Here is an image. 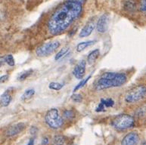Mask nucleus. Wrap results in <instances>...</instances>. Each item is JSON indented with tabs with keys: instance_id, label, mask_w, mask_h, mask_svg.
<instances>
[{
	"instance_id": "30",
	"label": "nucleus",
	"mask_w": 146,
	"mask_h": 145,
	"mask_svg": "<svg viewBox=\"0 0 146 145\" xmlns=\"http://www.w3.org/2000/svg\"><path fill=\"white\" fill-rule=\"evenodd\" d=\"M142 9L144 11H146V0H144L143 2V5H142Z\"/></svg>"
},
{
	"instance_id": "4",
	"label": "nucleus",
	"mask_w": 146,
	"mask_h": 145,
	"mask_svg": "<svg viewBox=\"0 0 146 145\" xmlns=\"http://www.w3.org/2000/svg\"><path fill=\"white\" fill-rule=\"evenodd\" d=\"M45 121L50 128L57 129L62 126L63 119L60 117L58 111L55 108L50 109L47 111L45 117Z\"/></svg>"
},
{
	"instance_id": "32",
	"label": "nucleus",
	"mask_w": 146,
	"mask_h": 145,
	"mask_svg": "<svg viewBox=\"0 0 146 145\" xmlns=\"http://www.w3.org/2000/svg\"><path fill=\"white\" fill-rule=\"evenodd\" d=\"M70 145H76V144H70Z\"/></svg>"
},
{
	"instance_id": "29",
	"label": "nucleus",
	"mask_w": 146,
	"mask_h": 145,
	"mask_svg": "<svg viewBox=\"0 0 146 145\" xmlns=\"http://www.w3.org/2000/svg\"><path fill=\"white\" fill-rule=\"evenodd\" d=\"M33 144H34V138H31L30 140H29V142L28 144H27V145H33Z\"/></svg>"
},
{
	"instance_id": "28",
	"label": "nucleus",
	"mask_w": 146,
	"mask_h": 145,
	"mask_svg": "<svg viewBox=\"0 0 146 145\" xmlns=\"http://www.w3.org/2000/svg\"><path fill=\"white\" fill-rule=\"evenodd\" d=\"M68 1H72V2H77V3H80V4H83L86 2V0H68Z\"/></svg>"
},
{
	"instance_id": "17",
	"label": "nucleus",
	"mask_w": 146,
	"mask_h": 145,
	"mask_svg": "<svg viewBox=\"0 0 146 145\" xmlns=\"http://www.w3.org/2000/svg\"><path fill=\"white\" fill-rule=\"evenodd\" d=\"M64 86V84L62 83H60V82H52L49 83L48 85V88L52 90H55V91H58V90H61Z\"/></svg>"
},
{
	"instance_id": "21",
	"label": "nucleus",
	"mask_w": 146,
	"mask_h": 145,
	"mask_svg": "<svg viewBox=\"0 0 146 145\" xmlns=\"http://www.w3.org/2000/svg\"><path fill=\"white\" fill-rule=\"evenodd\" d=\"M90 78H91V75H90V76H88L87 77H86V79H82V80L80 81V82H79L78 85H76V86L75 87V88H74V91H77L78 89H81L82 87L84 86V85H85L86 84V82H87L88 81H89V79H90Z\"/></svg>"
},
{
	"instance_id": "8",
	"label": "nucleus",
	"mask_w": 146,
	"mask_h": 145,
	"mask_svg": "<svg viewBox=\"0 0 146 145\" xmlns=\"http://www.w3.org/2000/svg\"><path fill=\"white\" fill-rule=\"evenodd\" d=\"M110 16L108 14H105L100 17L97 22V30L99 32H105L108 30L109 25Z\"/></svg>"
},
{
	"instance_id": "5",
	"label": "nucleus",
	"mask_w": 146,
	"mask_h": 145,
	"mask_svg": "<svg viewBox=\"0 0 146 145\" xmlns=\"http://www.w3.org/2000/svg\"><path fill=\"white\" fill-rule=\"evenodd\" d=\"M146 95V87L145 85H137L132 89L125 96V101L127 103H134L139 101Z\"/></svg>"
},
{
	"instance_id": "27",
	"label": "nucleus",
	"mask_w": 146,
	"mask_h": 145,
	"mask_svg": "<svg viewBox=\"0 0 146 145\" xmlns=\"http://www.w3.org/2000/svg\"><path fill=\"white\" fill-rule=\"evenodd\" d=\"M36 131H37V128H36V127H34V126H32V127L31 128V134H36Z\"/></svg>"
},
{
	"instance_id": "10",
	"label": "nucleus",
	"mask_w": 146,
	"mask_h": 145,
	"mask_svg": "<svg viewBox=\"0 0 146 145\" xmlns=\"http://www.w3.org/2000/svg\"><path fill=\"white\" fill-rule=\"evenodd\" d=\"M24 128H25V124L23 123V122H19V123L15 124L14 126H10L6 132L7 136L11 137L19 134L24 129Z\"/></svg>"
},
{
	"instance_id": "12",
	"label": "nucleus",
	"mask_w": 146,
	"mask_h": 145,
	"mask_svg": "<svg viewBox=\"0 0 146 145\" xmlns=\"http://www.w3.org/2000/svg\"><path fill=\"white\" fill-rule=\"evenodd\" d=\"M95 27H96V24H94L93 22H90V23H88V24L83 26V29L81 30L80 32V37L83 38V37L89 36L92 32V31L94 30Z\"/></svg>"
},
{
	"instance_id": "14",
	"label": "nucleus",
	"mask_w": 146,
	"mask_h": 145,
	"mask_svg": "<svg viewBox=\"0 0 146 145\" xmlns=\"http://www.w3.org/2000/svg\"><path fill=\"white\" fill-rule=\"evenodd\" d=\"M99 54H100L99 49H95L92 52H90V54L87 57V63L90 65L95 63V61L97 60V58L99 56Z\"/></svg>"
},
{
	"instance_id": "11",
	"label": "nucleus",
	"mask_w": 146,
	"mask_h": 145,
	"mask_svg": "<svg viewBox=\"0 0 146 145\" xmlns=\"http://www.w3.org/2000/svg\"><path fill=\"white\" fill-rule=\"evenodd\" d=\"M114 104V101L111 98L108 99H101L99 104L97 107L96 111V112H103L105 111V108L107 107H112Z\"/></svg>"
},
{
	"instance_id": "2",
	"label": "nucleus",
	"mask_w": 146,
	"mask_h": 145,
	"mask_svg": "<svg viewBox=\"0 0 146 145\" xmlns=\"http://www.w3.org/2000/svg\"><path fill=\"white\" fill-rule=\"evenodd\" d=\"M127 82V76L121 73L107 72L102 75L95 85L97 91L109 89L112 87L121 86Z\"/></svg>"
},
{
	"instance_id": "25",
	"label": "nucleus",
	"mask_w": 146,
	"mask_h": 145,
	"mask_svg": "<svg viewBox=\"0 0 146 145\" xmlns=\"http://www.w3.org/2000/svg\"><path fill=\"white\" fill-rule=\"evenodd\" d=\"M8 79H9V76H7V75H4V76H1V78H0V82H1V83L5 82L6 80H8Z\"/></svg>"
},
{
	"instance_id": "23",
	"label": "nucleus",
	"mask_w": 146,
	"mask_h": 145,
	"mask_svg": "<svg viewBox=\"0 0 146 145\" xmlns=\"http://www.w3.org/2000/svg\"><path fill=\"white\" fill-rule=\"evenodd\" d=\"M71 99H72L74 102L80 103V102L82 101L83 97H82V96H81L80 95H79V94H74V95L71 96Z\"/></svg>"
},
{
	"instance_id": "9",
	"label": "nucleus",
	"mask_w": 146,
	"mask_h": 145,
	"mask_svg": "<svg viewBox=\"0 0 146 145\" xmlns=\"http://www.w3.org/2000/svg\"><path fill=\"white\" fill-rule=\"evenodd\" d=\"M139 141V136L136 132H129L123 138L121 145H136Z\"/></svg>"
},
{
	"instance_id": "18",
	"label": "nucleus",
	"mask_w": 146,
	"mask_h": 145,
	"mask_svg": "<svg viewBox=\"0 0 146 145\" xmlns=\"http://www.w3.org/2000/svg\"><path fill=\"white\" fill-rule=\"evenodd\" d=\"M32 73H33V70H28L23 72V73H21L20 74V76L18 77V79L19 81L25 80V79L28 78L29 76H31Z\"/></svg>"
},
{
	"instance_id": "15",
	"label": "nucleus",
	"mask_w": 146,
	"mask_h": 145,
	"mask_svg": "<svg viewBox=\"0 0 146 145\" xmlns=\"http://www.w3.org/2000/svg\"><path fill=\"white\" fill-rule=\"evenodd\" d=\"M95 42L96 41H92V40H90V41L80 42V43H79L78 45H77V46H76V51H77L78 52H83V50H85L87 47L92 46Z\"/></svg>"
},
{
	"instance_id": "7",
	"label": "nucleus",
	"mask_w": 146,
	"mask_h": 145,
	"mask_svg": "<svg viewBox=\"0 0 146 145\" xmlns=\"http://www.w3.org/2000/svg\"><path fill=\"white\" fill-rule=\"evenodd\" d=\"M86 62L84 60L79 61L76 64V66L74 67V69L73 70V73L74 76L78 79H82L83 76H85L86 73Z\"/></svg>"
},
{
	"instance_id": "13",
	"label": "nucleus",
	"mask_w": 146,
	"mask_h": 145,
	"mask_svg": "<svg viewBox=\"0 0 146 145\" xmlns=\"http://www.w3.org/2000/svg\"><path fill=\"white\" fill-rule=\"evenodd\" d=\"M11 99H12V97H11V95L9 93V91H8L7 90L5 92L2 94L1 95V99H0V102H1V106L2 107H7L9 106L10 102L11 101Z\"/></svg>"
},
{
	"instance_id": "6",
	"label": "nucleus",
	"mask_w": 146,
	"mask_h": 145,
	"mask_svg": "<svg viewBox=\"0 0 146 145\" xmlns=\"http://www.w3.org/2000/svg\"><path fill=\"white\" fill-rule=\"evenodd\" d=\"M59 46H60V43L58 41L47 42L39 46L36 51V53L37 56L39 57L48 56L56 51L59 48Z\"/></svg>"
},
{
	"instance_id": "3",
	"label": "nucleus",
	"mask_w": 146,
	"mask_h": 145,
	"mask_svg": "<svg viewBox=\"0 0 146 145\" xmlns=\"http://www.w3.org/2000/svg\"><path fill=\"white\" fill-rule=\"evenodd\" d=\"M134 118L129 114H120L111 122V125L117 129L124 130L134 126Z\"/></svg>"
},
{
	"instance_id": "1",
	"label": "nucleus",
	"mask_w": 146,
	"mask_h": 145,
	"mask_svg": "<svg viewBox=\"0 0 146 145\" xmlns=\"http://www.w3.org/2000/svg\"><path fill=\"white\" fill-rule=\"evenodd\" d=\"M82 5L68 1L61 5L48 21V29L51 34L57 35L64 31L80 16Z\"/></svg>"
},
{
	"instance_id": "24",
	"label": "nucleus",
	"mask_w": 146,
	"mask_h": 145,
	"mask_svg": "<svg viewBox=\"0 0 146 145\" xmlns=\"http://www.w3.org/2000/svg\"><path fill=\"white\" fill-rule=\"evenodd\" d=\"M74 113H73L72 111H66L64 113V116L68 118V119H70V118H73L74 117Z\"/></svg>"
},
{
	"instance_id": "16",
	"label": "nucleus",
	"mask_w": 146,
	"mask_h": 145,
	"mask_svg": "<svg viewBox=\"0 0 146 145\" xmlns=\"http://www.w3.org/2000/svg\"><path fill=\"white\" fill-rule=\"evenodd\" d=\"M35 94V90L33 89H29L27 90L24 91V93L22 95L21 99L23 101H26V100H28L30 98L33 97Z\"/></svg>"
},
{
	"instance_id": "26",
	"label": "nucleus",
	"mask_w": 146,
	"mask_h": 145,
	"mask_svg": "<svg viewBox=\"0 0 146 145\" xmlns=\"http://www.w3.org/2000/svg\"><path fill=\"white\" fill-rule=\"evenodd\" d=\"M48 143V138H42V145H46Z\"/></svg>"
},
{
	"instance_id": "22",
	"label": "nucleus",
	"mask_w": 146,
	"mask_h": 145,
	"mask_svg": "<svg viewBox=\"0 0 146 145\" xmlns=\"http://www.w3.org/2000/svg\"><path fill=\"white\" fill-rule=\"evenodd\" d=\"M5 63L8 64L9 66L13 67L15 65V60L11 54H8L6 56H5Z\"/></svg>"
},
{
	"instance_id": "20",
	"label": "nucleus",
	"mask_w": 146,
	"mask_h": 145,
	"mask_svg": "<svg viewBox=\"0 0 146 145\" xmlns=\"http://www.w3.org/2000/svg\"><path fill=\"white\" fill-rule=\"evenodd\" d=\"M68 51H69V48H68V47H64V48H61V49L57 53L56 55H55V61H58V60H59L60 58H61L62 57L64 56V55L68 53Z\"/></svg>"
},
{
	"instance_id": "19",
	"label": "nucleus",
	"mask_w": 146,
	"mask_h": 145,
	"mask_svg": "<svg viewBox=\"0 0 146 145\" xmlns=\"http://www.w3.org/2000/svg\"><path fill=\"white\" fill-rule=\"evenodd\" d=\"M64 143V138L61 135H56L54 137L52 141V145H63Z\"/></svg>"
},
{
	"instance_id": "31",
	"label": "nucleus",
	"mask_w": 146,
	"mask_h": 145,
	"mask_svg": "<svg viewBox=\"0 0 146 145\" xmlns=\"http://www.w3.org/2000/svg\"><path fill=\"white\" fill-rule=\"evenodd\" d=\"M142 145H146V141H144V142H142Z\"/></svg>"
}]
</instances>
